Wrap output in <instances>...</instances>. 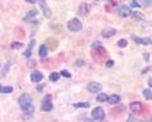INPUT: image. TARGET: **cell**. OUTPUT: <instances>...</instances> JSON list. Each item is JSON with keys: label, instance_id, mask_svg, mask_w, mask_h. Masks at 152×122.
Returning <instances> with one entry per match:
<instances>
[{"label": "cell", "instance_id": "6da1fadb", "mask_svg": "<svg viewBox=\"0 0 152 122\" xmlns=\"http://www.w3.org/2000/svg\"><path fill=\"white\" fill-rule=\"evenodd\" d=\"M19 106L24 112H33V107H32V98L29 94H22L19 97Z\"/></svg>", "mask_w": 152, "mask_h": 122}, {"label": "cell", "instance_id": "7a4b0ae2", "mask_svg": "<svg viewBox=\"0 0 152 122\" xmlns=\"http://www.w3.org/2000/svg\"><path fill=\"white\" fill-rule=\"evenodd\" d=\"M67 28H69L71 32H80V31L83 29V24H81V22H80L79 19L74 18V19L69 21V23H67Z\"/></svg>", "mask_w": 152, "mask_h": 122}, {"label": "cell", "instance_id": "3957f363", "mask_svg": "<svg viewBox=\"0 0 152 122\" xmlns=\"http://www.w3.org/2000/svg\"><path fill=\"white\" fill-rule=\"evenodd\" d=\"M104 116H105V113H104V110L102 107H95L91 112V117L95 121H102L104 118Z\"/></svg>", "mask_w": 152, "mask_h": 122}, {"label": "cell", "instance_id": "277c9868", "mask_svg": "<svg viewBox=\"0 0 152 122\" xmlns=\"http://www.w3.org/2000/svg\"><path fill=\"white\" fill-rule=\"evenodd\" d=\"M41 110L45 111V112H50L52 111V101H51V96H46L42 101V106H41Z\"/></svg>", "mask_w": 152, "mask_h": 122}, {"label": "cell", "instance_id": "5b68a950", "mask_svg": "<svg viewBox=\"0 0 152 122\" xmlns=\"http://www.w3.org/2000/svg\"><path fill=\"white\" fill-rule=\"evenodd\" d=\"M118 14H119V17H122V18H127L132 14V9L129 8V5H121L118 8Z\"/></svg>", "mask_w": 152, "mask_h": 122}, {"label": "cell", "instance_id": "8992f818", "mask_svg": "<svg viewBox=\"0 0 152 122\" xmlns=\"http://www.w3.org/2000/svg\"><path fill=\"white\" fill-rule=\"evenodd\" d=\"M39 7H41V9H42V12H43V15L46 17V18H50L51 15H52V13H51V9H50V7L47 5V3L45 1V0H39Z\"/></svg>", "mask_w": 152, "mask_h": 122}, {"label": "cell", "instance_id": "52a82bcc", "mask_svg": "<svg viewBox=\"0 0 152 122\" xmlns=\"http://www.w3.org/2000/svg\"><path fill=\"white\" fill-rule=\"evenodd\" d=\"M88 90L90 93H99L102 90V84L96 82H91L88 84Z\"/></svg>", "mask_w": 152, "mask_h": 122}, {"label": "cell", "instance_id": "ba28073f", "mask_svg": "<svg viewBox=\"0 0 152 122\" xmlns=\"http://www.w3.org/2000/svg\"><path fill=\"white\" fill-rule=\"evenodd\" d=\"M95 54H96L98 56H96V57H94V59H96V60H104V59H105V56H107V51L102 46V47H99L96 50H93V55H95Z\"/></svg>", "mask_w": 152, "mask_h": 122}, {"label": "cell", "instance_id": "9c48e42d", "mask_svg": "<svg viewBox=\"0 0 152 122\" xmlns=\"http://www.w3.org/2000/svg\"><path fill=\"white\" fill-rule=\"evenodd\" d=\"M42 79H43V75H42L41 71H38V70H34V71L31 74V80L33 83H39Z\"/></svg>", "mask_w": 152, "mask_h": 122}, {"label": "cell", "instance_id": "30bf717a", "mask_svg": "<svg viewBox=\"0 0 152 122\" xmlns=\"http://www.w3.org/2000/svg\"><path fill=\"white\" fill-rule=\"evenodd\" d=\"M115 33H117V31L114 29V28H105V29H103L102 36L105 37V38H110V37H113Z\"/></svg>", "mask_w": 152, "mask_h": 122}, {"label": "cell", "instance_id": "8fae6325", "mask_svg": "<svg viewBox=\"0 0 152 122\" xmlns=\"http://www.w3.org/2000/svg\"><path fill=\"white\" fill-rule=\"evenodd\" d=\"M79 14L81 17H86L88 14H89V5L86 3H83L81 5H80V8H79Z\"/></svg>", "mask_w": 152, "mask_h": 122}, {"label": "cell", "instance_id": "7c38bea8", "mask_svg": "<svg viewBox=\"0 0 152 122\" xmlns=\"http://www.w3.org/2000/svg\"><path fill=\"white\" fill-rule=\"evenodd\" d=\"M131 111L134 112V113H140V112L142 111V103H140V102L131 103Z\"/></svg>", "mask_w": 152, "mask_h": 122}, {"label": "cell", "instance_id": "4fadbf2b", "mask_svg": "<svg viewBox=\"0 0 152 122\" xmlns=\"http://www.w3.org/2000/svg\"><path fill=\"white\" fill-rule=\"evenodd\" d=\"M133 40L136 41V43H141V45H150V40L148 38H141V37H137V36H133L132 37Z\"/></svg>", "mask_w": 152, "mask_h": 122}, {"label": "cell", "instance_id": "5bb4252c", "mask_svg": "<svg viewBox=\"0 0 152 122\" xmlns=\"http://www.w3.org/2000/svg\"><path fill=\"white\" fill-rule=\"evenodd\" d=\"M34 43H36L34 40H32V41L29 42V45H28V47H27L26 52H24V57H29V56L32 55V49H33V46H34Z\"/></svg>", "mask_w": 152, "mask_h": 122}, {"label": "cell", "instance_id": "9a60e30c", "mask_svg": "<svg viewBox=\"0 0 152 122\" xmlns=\"http://www.w3.org/2000/svg\"><path fill=\"white\" fill-rule=\"evenodd\" d=\"M119 101H121V97L117 94H113L108 98V102L110 103V104H117V103H119Z\"/></svg>", "mask_w": 152, "mask_h": 122}, {"label": "cell", "instance_id": "2e32d148", "mask_svg": "<svg viewBox=\"0 0 152 122\" xmlns=\"http://www.w3.org/2000/svg\"><path fill=\"white\" fill-rule=\"evenodd\" d=\"M37 14H38L37 10H31V12H28V14L26 15L24 19H26V21H31V22L33 23V19H32V18H33V17H37Z\"/></svg>", "mask_w": 152, "mask_h": 122}, {"label": "cell", "instance_id": "e0dca14e", "mask_svg": "<svg viewBox=\"0 0 152 122\" xmlns=\"http://www.w3.org/2000/svg\"><path fill=\"white\" fill-rule=\"evenodd\" d=\"M108 98H109V97L105 94V93H99V94L96 96V101H98V102H107Z\"/></svg>", "mask_w": 152, "mask_h": 122}, {"label": "cell", "instance_id": "ac0fdd59", "mask_svg": "<svg viewBox=\"0 0 152 122\" xmlns=\"http://www.w3.org/2000/svg\"><path fill=\"white\" fill-rule=\"evenodd\" d=\"M47 51H48V49H47L46 45H42L39 47V56L41 57H46L47 56Z\"/></svg>", "mask_w": 152, "mask_h": 122}, {"label": "cell", "instance_id": "d6986e66", "mask_svg": "<svg viewBox=\"0 0 152 122\" xmlns=\"http://www.w3.org/2000/svg\"><path fill=\"white\" fill-rule=\"evenodd\" d=\"M90 104L88 102H79V103H75L74 104V107L75 108H88Z\"/></svg>", "mask_w": 152, "mask_h": 122}, {"label": "cell", "instance_id": "ffe728a7", "mask_svg": "<svg viewBox=\"0 0 152 122\" xmlns=\"http://www.w3.org/2000/svg\"><path fill=\"white\" fill-rule=\"evenodd\" d=\"M12 92H13L12 87H3V85H0V93H3V94H8V93H12Z\"/></svg>", "mask_w": 152, "mask_h": 122}, {"label": "cell", "instance_id": "44dd1931", "mask_svg": "<svg viewBox=\"0 0 152 122\" xmlns=\"http://www.w3.org/2000/svg\"><path fill=\"white\" fill-rule=\"evenodd\" d=\"M60 76H61L60 73H52V74L50 75V80H51V82H57V80L60 79Z\"/></svg>", "mask_w": 152, "mask_h": 122}, {"label": "cell", "instance_id": "7402d4cb", "mask_svg": "<svg viewBox=\"0 0 152 122\" xmlns=\"http://www.w3.org/2000/svg\"><path fill=\"white\" fill-rule=\"evenodd\" d=\"M143 97L146 98V99H152V92L150 90V89H145L143 90Z\"/></svg>", "mask_w": 152, "mask_h": 122}, {"label": "cell", "instance_id": "603a6c76", "mask_svg": "<svg viewBox=\"0 0 152 122\" xmlns=\"http://www.w3.org/2000/svg\"><path fill=\"white\" fill-rule=\"evenodd\" d=\"M127 43H128V42L126 41V40H119V41H118V46H119V47H126V46H127Z\"/></svg>", "mask_w": 152, "mask_h": 122}, {"label": "cell", "instance_id": "cb8c5ba5", "mask_svg": "<svg viewBox=\"0 0 152 122\" xmlns=\"http://www.w3.org/2000/svg\"><path fill=\"white\" fill-rule=\"evenodd\" d=\"M60 75H62V76H65V78H70L71 76V74L67 71V70H62V71L60 73Z\"/></svg>", "mask_w": 152, "mask_h": 122}, {"label": "cell", "instance_id": "d4e9b609", "mask_svg": "<svg viewBox=\"0 0 152 122\" xmlns=\"http://www.w3.org/2000/svg\"><path fill=\"white\" fill-rule=\"evenodd\" d=\"M22 43H19V42H13L12 43V49H20L22 47Z\"/></svg>", "mask_w": 152, "mask_h": 122}, {"label": "cell", "instance_id": "484cf974", "mask_svg": "<svg viewBox=\"0 0 152 122\" xmlns=\"http://www.w3.org/2000/svg\"><path fill=\"white\" fill-rule=\"evenodd\" d=\"M91 47H93V50H95V49H99V47H102V43H100V42H94V43H93V46H91Z\"/></svg>", "mask_w": 152, "mask_h": 122}, {"label": "cell", "instance_id": "4316f807", "mask_svg": "<svg viewBox=\"0 0 152 122\" xmlns=\"http://www.w3.org/2000/svg\"><path fill=\"white\" fill-rule=\"evenodd\" d=\"M133 14V17L136 18V19H142V14L138 13V12H134V13H132Z\"/></svg>", "mask_w": 152, "mask_h": 122}, {"label": "cell", "instance_id": "83f0119b", "mask_svg": "<svg viewBox=\"0 0 152 122\" xmlns=\"http://www.w3.org/2000/svg\"><path fill=\"white\" fill-rule=\"evenodd\" d=\"M140 5H141L140 3H137V1H132V3H131V5H129V8H140Z\"/></svg>", "mask_w": 152, "mask_h": 122}, {"label": "cell", "instance_id": "f1b7e54d", "mask_svg": "<svg viewBox=\"0 0 152 122\" xmlns=\"http://www.w3.org/2000/svg\"><path fill=\"white\" fill-rule=\"evenodd\" d=\"M105 65H107V68H112L113 65H114V61L113 60H108L107 62H105Z\"/></svg>", "mask_w": 152, "mask_h": 122}, {"label": "cell", "instance_id": "f546056e", "mask_svg": "<svg viewBox=\"0 0 152 122\" xmlns=\"http://www.w3.org/2000/svg\"><path fill=\"white\" fill-rule=\"evenodd\" d=\"M75 65H77V66H83V65H84V61H83V60H77Z\"/></svg>", "mask_w": 152, "mask_h": 122}, {"label": "cell", "instance_id": "4dcf8cb0", "mask_svg": "<svg viewBox=\"0 0 152 122\" xmlns=\"http://www.w3.org/2000/svg\"><path fill=\"white\" fill-rule=\"evenodd\" d=\"M148 70H151V68H147V69H143V70H142V74H146L147 71H148Z\"/></svg>", "mask_w": 152, "mask_h": 122}, {"label": "cell", "instance_id": "1f68e13d", "mask_svg": "<svg viewBox=\"0 0 152 122\" xmlns=\"http://www.w3.org/2000/svg\"><path fill=\"white\" fill-rule=\"evenodd\" d=\"M148 59H150V56H148V54H145V60H147V61H148Z\"/></svg>", "mask_w": 152, "mask_h": 122}, {"label": "cell", "instance_id": "d6a6232c", "mask_svg": "<svg viewBox=\"0 0 152 122\" xmlns=\"http://www.w3.org/2000/svg\"><path fill=\"white\" fill-rule=\"evenodd\" d=\"M148 85H150V87L152 88V78H151V79H150V80H148Z\"/></svg>", "mask_w": 152, "mask_h": 122}, {"label": "cell", "instance_id": "836d02e7", "mask_svg": "<svg viewBox=\"0 0 152 122\" xmlns=\"http://www.w3.org/2000/svg\"><path fill=\"white\" fill-rule=\"evenodd\" d=\"M138 122H141V121H138Z\"/></svg>", "mask_w": 152, "mask_h": 122}]
</instances>
